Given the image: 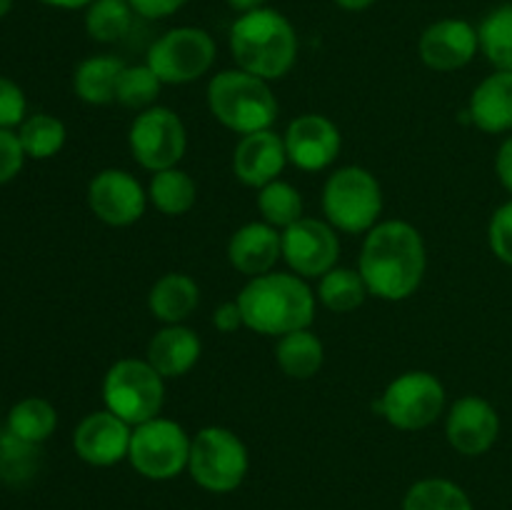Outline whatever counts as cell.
Segmentation results:
<instances>
[{
    "instance_id": "obj_7",
    "label": "cell",
    "mask_w": 512,
    "mask_h": 510,
    "mask_svg": "<svg viewBox=\"0 0 512 510\" xmlns=\"http://www.w3.org/2000/svg\"><path fill=\"white\" fill-rule=\"evenodd\" d=\"M163 375L148 360L125 358L110 365L103 380L105 408L135 425L158 418L165 403Z\"/></svg>"
},
{
    "instance_id": "obj_20",
    "label": "cell",
    "mask_w": 512,
    "mask_h": 510,
    "mask_svg": "<svg viewBox=\"0 0 512 510\" xmlns=\"http://www.w3.org/2000/svg\"><path fill=\"white\" fill-rule=\"evenodd\" d=\"M468 118L490 135L512 130V70H495L473 90Z\"/></svg>"
},
{
    "instance_id": "obj_5",
    "label": "cell",
    "mask_w": 512,
    "mask_h": 510,
    "mask_svg": "<svg viewBox=\"0 0 512 510\" xmlns=\"http://www.w3.org/2000/svg\"><path fill=\"white\" fill-rule=\"evenodd\" d=\"M323 213L343 233H370L383 213V190L370 170L345 165L323 188Z\"/></svg>"
},
{
    "instance_id": "obj_19",
    "label": "cell",
    "mask_w": 512,
    "mask_h": 510,
    "mask_svg": "<svg viewBox=\"0 0 512 510\" xmlns=\"http://www.w3.org/2000/svg\"><path fill=\"white\" fill-rule=\"evenodd\" d=\"M228 258L243 275L273 273L275 263L283 258V233L263 223H248L233 233L228 243Z\"/></svg>"
},
{
    "instance_id": "obj_11",
    "label": "cell",
    "mask_w": 512,
    "mask_h": 510,
    "mask_svg": "<svg viewBox=\"0 0 512 510\" xmlns=\"http://www.w3.org/2000/svg\"><path fill=\"white\" fill-rule=\"evenodd\" d=\"M130 153L140 168L150 173L175 168L188 148V133L178 113L163 105L143 110L130 125Z\"/></svg>"
},
{
    "instance_id": "obj_43",
    "label": "cell",
    "mask_w": 512,
    "mask_h": 510,
    "mask_svg": "<svg viewBox=\"0 0 512 510\" xmlns=\"http://www.w3.org/2000/svg\"><path fill=\"white\" fill-rule=\"evenodd\" d=\"M333 3L338 5V8L350 10V13H358V10H368L375 0H333Z\"/></svg>"
},
{
    "instance_id": "obj_31",
    "label": "cell",
    "mask_w": 512,
    "mask_h": 510,
    "mask_svg": "<svg viewBox=\"0 0 512 510\" xmlns=\"http://www.w3.org/2000/svg\"><path fill=\"white\" fill-rule=\"evenodd\" d=\"M18 138L28 158L48 160L63 150L68 133H65L63 120H58L55 115L35 113L23 120V125L18 128Z\"/></svg>"
},
{
    "instance_id": "obj_37",
    "label": "cell",
    "mask_w": 512,
    "mask_h": 510,
    "mask_svg": "<svg viewBox=\"0 0 512 510\" xmlns=\"http://www.w3.org/2000/svg\"><path fill=\"white\" fill-rule=\"evenodd\" d=\"M25 150L20 145L18 133L0 128V185L10 183L25 165Z\"/></svg>"
},
{
    "instance_id": "obj_26",
    "label": "cell",
    "mask_w": 512,
    "mask_h": 510,
    "mask_svg": "<svg viewBox=\"0 0 512 510\" xmlns=\"http://www.w3.org/2000/svg\"><path fill=\"white\" fill-rule=\"evenodd\" d=\"M5 428L28 443L43 445L58 428V410L45 398H23L10 408Z\"/></svg>"
},
{
    "instance_id": "obj_34",
    "label": "cell",
    "mask_w": 512,
    "mask_h": 510,
    "mask_svg": "<svg viewBox=\"0 0 512 510\" xmlns=\"http://www.w3.org/2000/svg\"><path fill=\"white\" fill-rule=\"evenodd\" d=\"M160 88H163V83H160V78L153 73L148 63L125 65L118 80V90H115V100L125 105V108L143 113V110L153 108L155 98L160 95Z\"/></svg>"
},
{
    "instance_id": "obj_3",
    "label": "cell",
    "mask_w": 512,
    "mask_h": 510,
    "mask_svg": "<svg viewBox=\"0 0 512 510\" xmlns=\"http://www.w3.org/2000/svg\"><path fill=\"white\" fill-rule=\"evenodd\" d=\"M230 53L240 70L263 80H278L298 60V33L278 10H250L230 28Z\"/></svg>"
},
{
    "instance_id": "obj_24",
    "label": "cell",
    "mask_w": 512,
    "mask_h": 510,
    "mask_svg": "<svg viewBox=\"0 0 512 510\" xmlns=\"http://www.w3.org/2000/svg\"><path fill=\"white\" fill-rule=\"evenodd\" d=\"M275 360L278 368L293 380H308L323 368L325 348L315 333L308 328L293 330L288 335H280L275 345Z\"/></svg>"
},
{
    "instance_id": "obj_1",
    "label": "cell",
    "mask_w": 512,
    "mask_h": 510,
    "mask_svg": "<svg viewBox=\"0 0 512 510\" xmlns=\"http://www.w3.org/2000/svg\"><path fill=\"white\" fill-rule=\"evenodd\" d=\"M428 268L423 235L405 220H385L365 235L360 275L370 295L405 300L420 288Z\"/></svg>"
},
{
    "instance_id": "obj_16",
    "label": "cell",
    "mask_w": 512,
    "mask_h": 510,
    "mask_svg": "<svg viewBox=\"0 0 512 510\" xmlns=\"http://www.w3.org/2000/svg\"><path fill=\"white\" fill-rule=\"evenodd\" d=\"M480 40L478 28L463 18H443L423 30L418 43L420 60L430 70L453 73L465 68L478 55Z\"/></svg>"
},
{
    "instance_id": "obj_14",
    "label": "cell",
    "mask_w": 512,
    "mask_h": 510,
    "mask_svg": "<svg viewBox=\"0 0 512 510\" xmlns=\"http://www.w3.org/2000/svg\"><path fill=\"white\" fill-rule=\"evenodd\" d=\"M130 438H133V425L105 408L80 420L73 433V448L83 463L110 468L128 458Z\"/></svg>"
},
{
    "instance_id": "obj_15",
    "label": "cell",
    "mask_w": 512,
    "mask_h": 510,
    "mask_svg": "<svg viewBox=\"0 0 512 510\" xmlns=\"http://www.w3.org/2000/svg\"><path fill=\"white\" fill-rule=\"evenodd\" d=\"M283 140L290 163L308 173L333 165L340 155V145H343L338 125L318 113H305L295 118L285 130Z\"/></svg>"
},
{
    "instance_id": "obj_32",
    "label": "cell",
    "mask_w": 512,
    "mask_h": 510,
    "mask_svg": "<svg viewBox=\"0 0 512 510\" xmlns=\"http://www.w3.org/2000/svg\"><path fill=\"white\" fill-rule=\"evenodd\" d=\"M38 465L40 445L18 438L8 428L0 433V480L10 485H23L38 473Z\"/></svg>"
},
{
    "instance_id": "obj_2",
    "label": "cell",
    "mask_w": 512,
    "mask_h": 510,
    "mask_svg": "<svg viewBox=\"0 0 512 510\" xmlns=\"http://www.w3.org/2000/svg\"><path fill=\"white\" fill-rule=\"evenodd\" d=\"M238 305L245 328L260 335H288L310 328L315 315V295L300 275H255L240 290Z\"/></svg>"
},
{
    "instance_id": "obj_33",
    "label": "cell",
    "mask_w": 512,
    "mask_h": 510,
    "mask_svg": "<svg viewBox=\"0 0 512 510\" xmlns=\"http://www.w3.org/2000/svg\"><path fill=\"white\" fill-rule=\"evenodd\" d=\"M258 210L273 228H290L303 218V195L285 180H273L258 193Z\"/></svg>"
},
{
    "instance_id": "obj_29",
    "label": "cell",
    "mask_w": 512,
    "mask_h": 510,
    "mask_svg": "<svg viewBox=\"0 0 512 510\" xmlns=\"http://www.w3.org/2000/svg\"><path fill=\"white\" fill-rule=\"evenodd\" d=\"M403 510H473L468 493L445 478H425L410 485Z\"/></svg>"
},
{
    "instance_id": "obj_13",
    "label": "cell",
    "mask_w": 512,
    "mask_h": 510,
    "mask_svg": "<svg viewBox=\"0 0 512 510\" xmlns=\"http://www.w3.org/2000/svg\"><path fill=\"white\" fill-rule=\"evenodd\" d=\"M145 203H148V193L138 183V178L125 170H100L88 185V205L93 215L115 228L138 223L145 213Z\"/></svg>"
},
{
    "instance_id": "obj_40",
    "label": "cell",
    "mask_w": 512,
    "mask_h": 510,
    "mask_svg": "<svg viewBox=\"0 0 512 510\" xmlns=\"http://www.w3.org/2000/svg\"><path fill=\"white\" fill-rule=\"evenodd\" d=\"M495 173H498V180L503 183V188L512 195V135L503 140L498 150V158H495Z\"/></svg>"
},
{
    "instance_id": "obj_42",
    "label": "cell",
    "mask_w": 512,
    "mask_h": 510,
    "mask_svg": "<svg viewBox=\"0 0 512 510\" xmlns=\"http://www.w3.org/2000/svg\"><path fill=\"white\" fill-rule=\"evenodd\" d=\"M40 3L50 5V8H58V10H78V8H88L93 0H40Z\"/></svg>"
},
{
    "instance_id": "obj_25",
    "label": "cell",
    "mask_w": 512,
    "mask_h": 510,
    "mask_svg": "<svg viewBox=\"0 0 512 510\" xmlns=\"http://www.w3.org/2000/svg\"><path fill=\"white\" fill-rule=\"evenodd\" d=\"M148 200L160 213L175 218V215H185L193 208L195 200H198V185L185 170H160V173H153V180H150Z\"/></svg>"
},
{
    "instance_id": "obj_27",
    "label": "cell",
    "mask_w": 512,
    "mask_h": 510,
    "mask_svg": "<svg viewBox=\"0 0 512 510\" xmlns=\"http://www.w3.org/2000/svg\"><path fill=\"white\" fill-rule=\"evenodd\" d=\"M368 285H365L360 270L353 268H333L320 278L318 298L333 313H353L368 298Z\"/></svg>"
},
{
    "instance_id": "obj_12",
    "label": "cell",
    "mask_w": 512,
    "mask_h": 510,
    "mask_svg": "<svg viewBox=\"0 0 512 510\" xmlns=\"http://www.w3.org/2000/svg\"><path fill=\"white\" fill-rule=\"evenodd\" d=\"M340 255L338 233L330 223L300 218L283 230V258L300 278H323Z\"/></svg>"
},
{
    "instance_id": "obj_18",
    "label": "cell",
    "mask_w": 512,
    "mask_h": 510,
    "mask_svg": "<svg viewBox=\"0 0 512 510\" xmlns=\"http://www.w3.org/2000/svg\"><path fill=\"white\" fill-rule=\"evenodd\" d=\"M288 163L285 153V140L273 130H258L240 138L233 153V173L240 183L250 188H263V185L278 180Z\"/></svg>"
},
{
    "instance_id": "obj_28",
    "label": "cell",
    "mask_w": 512,
    "mask_h": 510,
    "mask_svg": "<svg viewBox=\"0 0 512 510\" xmlns=\"http://www.w3.org/2000/svg\"><path fill=\"white\" fill-rule=\"evenodd\" d=\"M135 10L128 0H93L85 10V30L98 43H118L130 33Z\"/></svg>"
},
{
    "instance_id": "obj_6",
    "label": "cell",
    "mask_w": 512,
    "mask_h": 510,
    "mask_svg": "<svg viewBox=\"0 0 512 510\" xmlns=\"http://www.w3.org/2000/svg\"><path fill=\"white\" fill-rule=\"evenodd\" d=\"M248 468V448L233 430L208 425L190 443L188 473L208 493L225 495L238 490Z\"/></svg>"
},
{
    "instance_id": "obj_21",
    "label": "cell",
    "mask_w": 512,
    "mask_h": 510,
    "mask_svg": "<svg viewBox=\"0 0 512 510\" xmlns=\"http://www.w3.org/2000/svg\"><path fill=\"white\" fill-rule=\"evenodd\" d=\"M200 338L195 330L180 325H165L153 335L148 345V363L158 370L163 378H180L190 373L200 358Z\"/></svg>"
},
{
    "instance_id": "obj_4",
    "label": "cell",
    "mask_w": 512,
    "mask_h": 510,
    "mask_svg": "<svg viewBox=\"0 0 512 510\" xmlns=\"http://www.w3.org/2000/svg\"><path fill=\"white\" fill-rule=\"evenodd\" d=\"M210 113L240 135L270 130L278 118V100L268 80L248 70H223L208 83Z\"/></svg>"
},
{
    "instance_id": "obj_36",
    "label": "cell",
    "mask_w": 512,
    "mask_h": 510,
    "mask_svg": "<svg viewBox=\"0 0 512 510\" xmlns=\"http://www.w3.org/2000/svg\"><path fill=\"white\" fill-rule=\"evenodd\" d=\"M28 100H25L23 88L15 80L0 75V128L13 130L15 125H23Z\"/></svg>"
},
{
    "instance_id": "obj_10",
    "label": "cell",
    "mask_w": 512,
    "mask_h": 510,
    "mask_svg": "<svg viewBox=\"0 0 512 510\" xmlns=\"http://www.w3.org/2000/svg\"><path fill=\"white\" fill-rule=\"evenodd\" d=\"M215 63V40L208 30L183 25L160 35L148 50V65L160 83L185 85L203 78Z\"/></svg>"
},
{
    "instance_id": "obj_30",
    "label": "cell",
    "mask_w": 512,
    "mask_h": 510,
    "mask_svg": "<svg viewBox=\"0 0 512 510\" xmlns=\"http://www.w3.org/2000/svg\"><path fill=\"white\" fill-rule=\"evenodd\" d=\"M480 50L495 70H512V3L490 10L478 25Z\"/></svg>"
},
{
    "instance_id": "obj_8",
    "label": "cell",
    "mask_w": 512,
    "mask_h": 510,
    "mask_svg": "<svg viewBox=\"0 0 512 510\" xmlns=\"http://www.w3.org/2000/svg\"><path fill=\"white\" fill-rule=\"evenodd\" d=\"M190 443L183 425L168 418H153L133 428L128 460L143 478L170 480L188 468Z\"/></svg>"
},
{
    "instance_id": "obj_41",
    "label": "cell",
    "mask_w": 512,
    "mask_h": 510,
    "mask_svg": "<svg viewBox=\"0 0 512 510\" xmlns=\"http://www.w3.org/2000/svg\"><path fill=\"white\" fill-rule=\"evenodd\" d=\"M225 3H228L235 13L243 15V13H250V10L265 8V3H268V0H225Z\"/></svg>"
},
{
    "instance_id": "obj_22",
    "label": "cell",
    "mask_w": 512,
    "mask_h": 510,
    "mask_svg": "<svg viewBox=\"0 0 512 510\" xmlns=\"http://www.w3.org/2000/svg\"><path fill=\"white\" fill-rule=\"evenodd\" d=\"M200 303V288L190 275L168 273L150 288L148 308L155 320L165 325H180L195 313Z\"/></svg>"
},
{
    "instance_id": "obj_44",
    "label": "cell",
    "mask_w": 512,
    "mask_h": 510,
    "mask_svg": "<svg viewBox=\"0 0 512 510\" xmlns=\"http://www.w3.org/2000/svg\"><path fill=\"white\" fill-rule=\"evenodd\" d=\"M13 3L15 0H0V18H5L13 10Z\"/></svg>"
},
{
    "instance_id": "obj_17",
    "label": "cell",
    "mask_w": 512,
    "mask_h": 510,
    "mask_svg": "<svg viewBox=\"0 0 512 510\" xmlns=\"http://www.w3.org/2000/svg\"><path fill=\"white\" fill-rule=\"evenodd\" d=\"M445 435L460 455L475 458L488 453L500 435L498 410L480 395H465L450 408Z\"/></svg>"
},
{
    "instance_id": "obj_9",
    "label": "cell",
    "mask_w": 512,
    "mask_h": 510,
    "mask_svg": "<svg viewBox=\"0 0 512 510\" xmlns=\"http://www.w3.org/2000/svg\"><path fill=\"white\" fill-rule=\"evenodd\" d=\"M375 408L393 428L423 430L443 413L445 388L428 370H410L385 388Z\"/></svg>"
},
{
    "instance_id": "obj_35",
    "label": "cell",
    "mask_w": 512,
    "mask_h": 510,
    "mask_svg": "<svg viewBox=\"0 0 512 510\" xmlns=\"http://www.w3.org/2000/svg\"><path fill=\"white\" fill-rule=\"evenodd\" d=\"M488 243L495 258L512 268V200L500 205L488 225Z\"/></svg>"
},
{
    "instance_id": "obj_39",
    "label": "cell",
    "mask_w": 512,
    "mask_h": 510,
    "mask_svg": "<svg viewBox=\"0 0 512 510\" xmlns=\"http://www.w3.org/2000/svg\"><path fill=\"white\" fill-rule=\"evenodd\" d=\"M213 325L220 333H233V330L243 328V310H240L238 300H228V303L218 305L213 313Z\"/></svg>"
},
{
    "instance_id": "obj_23",
    "label": "cell",
    "mask_w": 512,
    "mask_h": 510,
    "mask_svg": "<svg viewBox=\"0 0 512 510\" xmlns=\"http://www.w3.org/2000/svg\"><path fill=\"white\" fill-rule=\"evenodd\" d=\"M123 70L125 63L113 55H93V58L83 60L73 75L75 95L88 105L113 103Z\"/></svg>"
},
{
    "instance_id": "obj_38",
    "label": "cell",
    "mask_w": 512,
    "mask_h": 510,
    "mask_svg": "<svg viewBox=\"0 0 512 510\" xmlns=\"http://www.w3.org/2000/svg\"><path fill=\"white\" fill-rule=\"evenodd\" d=\"M133 5L135 15L148 20H160L170 18L173 13H178L188 0H128Z\"/></svg>"
}]
</instances>
